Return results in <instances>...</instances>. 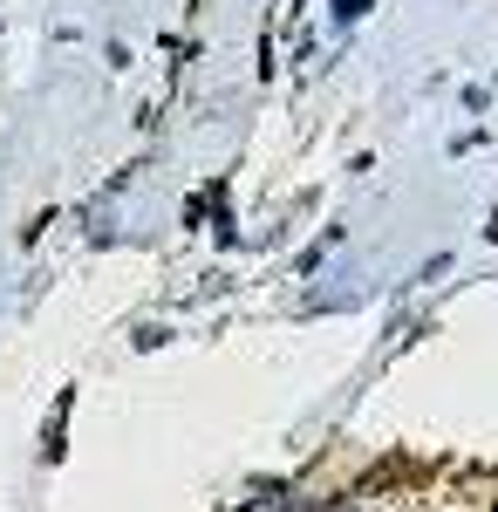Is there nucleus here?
Wrapping results in <instances>:
<instances>
[{"instance_id": "1", "label": "nucleus", "mask_w": 498, "mask_h": 512, "mask_svg": "<svg viewBox=\"0 0 498 512\" xmlns=\"http://www.w3.org/2000/svg\"><path fill=\"white\" fill-rule=\"evenodd\" d=\"M246 512H287V499H280V492H260V499H253Z\"/></svg>"}, {"instance_id": "2", "label": "nucleus", "mask_w": 498, "mask_h": 512, "mask_svg": "<svg viewBox=\"0 0 498 512\" xmlns=\"http://www.w3.org/2000/svg\"><path fill=\"white\" fill-rule=\"evenodd\" d=\"M335 14H342V21H355V14H362V0H335Z\"/></svg>"}]
</instances>
